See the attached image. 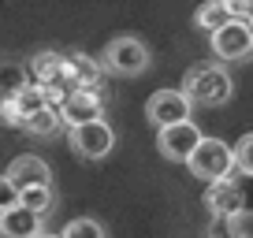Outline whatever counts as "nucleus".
<instances>
[{
    "instance_id": "5",
    "label": "nucleus",
    "mask_w": 253,
    "mask_h": 238,
    "mask_svg": "<svg viewBox=\"0 0 253 238\" xmlns=\"http://www.w3.org/2000/svg\"><path fill=\"white\" fill-rule=\"evenodd\" d=\"M145 116L153 127H175V123H190V101L182 97V89H157L145 101Z\"/></svg>"
},
{
    "instance_id": "12",
    "label": "nucleus",
    "mask_w": 253,
    "mask_h": 238,
    "mask_svg": "<svg viewBox=\"0 0 253 238\" xmlns=\"http://www.w3.org/2000/svg\"><path fill=\"white\" fill-rule=\"evenodd\" d=\"M0 235L4 238H38L41 235V216H34L30 208L15 205L8 212H0Z\"/></svg>"
},
{
    "instance_id": "22",
    "label": "nucleus",
    "mask_w": 253,
    "mask_h": 238,
    "mask_svg": "<svg viewBox=\"0 0 253 238\" xmlns=\"http://www.w3.org/2000/svg\"><path fill=\"white\" fill-rule=\"evenodd\" d=\"M212 238H246L238 231V220H216L212 216Z\"/></svg>"
},
{
    "instance_id": "19",
    "label": "nucleus",
    "mask_w": 253,
    "mask_h": 238,
    "mask_svg": "<svg viewBox=\"0 0 253 238\" xmlns=\"http://www.w3.org/2000/svg\"><path fill=\"white\" fill-rule=\"evenodd\" d=\"M231 183H235V194H238V205H242V216H253V175H227Z\"/></svg>"
},
{
    "instance_id": "21",
    "label": "nucleus",
    "mask_w": 253,
    "mask_h": 238,
    "mask_svg": "<svg viewBox=\"0 0 253 238\" xmlns=\"http://www.w3.org/2000/svg\"><path fill=\"white\" fill-rule=\"evenodd\" d=\"M15 205H19V190L8 183V175H0V212H8Z\"/></svg>"
},
{
    "instance_id": "17",
    "label": "nucleus",
    "mask_w": 253,
    "mask_h": 238,
    "mask_svg": "<svg viewBox=\"0 0 253 238\" xmlns=\"http://www.w3.org/2000/svg\"><path fill=\"white\" fill-rule=\"evenodd\" d=\"M60 238H104V227L97 220H89V216H79V220H71L63 227Z\"/></svg>"
},
{
    "instance_id": "2",
    "label": "nucleus",
    "mask_w": 253,
    "mask_h": 238,
    "mask_svg": "<svg viewBox=\"0 0 253 238\" xmlns=\"http://www.w3.org/2000/svg\"><path fill=\"white\" fill-rule=\"evenodd\" d=\"M97 60H101V67L108 75H116V79H138V75H145L153 56H149V48H145V41H138V38H112Z\"/></svg>"
},
{
    "instance_id": "3",
    "label": "nucleus",
    "mask_w": 253,
    "mask_h": 238,
    "mask_svg": "<svg viewBox=\"0 0 253 238\" xmlns=\"http://www.w3.org/2000/svg\"><path fill=\"white\" fill-rule=\"evenodd\" d=\"M190 175L194 179H205V183H220L235 171V157H231V145L220 142V138H201L198 149L190 153L186 160Z\"/></svg>"
},
{
    "instance_id": "9",
    "label": "nucleus",
    "mask_w": 253,
    "mask_h": 238,
    "mask_svg": "<svg viewBox=\"0 0 253 238\" xmlns=\"http://www.w3.org/2000/svg\"><path fill=\"white\" fill-rule=\"evenodd\" d=\"M56 112H60V123H67V127H82V123L104 119L101 93H67L60 104H56Z\"/></svg>"
},
{
    "instance_id": "24",
    "label": "nucleus",
    "mask_w": 253,
    "mask_h": 238,
    "mask_svg": "<svg viewBox=\"0 0 253 238\" xmlns=\"http://www.w3.org/2000/svg\"><path fill=\"white\" fill-rule=\"evenodd\" d=\"M250 30H253V19H250Z\"/></svg>"
},
{
    "instance_id": "18",
    "label": "nucleus",
    "mask_w": 253,
    "mask_h": 238,
    "mask_svg": "<svg viewBox=\"0 0 253 238\" xmlns=\"http://www.w3.org/2000/svg\"><path fill=\"white\" fill-rule=\"evenodd\" d=\"M231 157H235V171L253 175V134L238 138V145H231Z\"/></svg>"
},
{
    "instance_id": "7",
    "label": "nucleus",
    "mask_w": 253,
    "mask_h": 238,
    "mask_svg": "<svg viewBox=\"0 0 253 238\" xmlns=\"http://www.w3.org/2000/svg\"><path fill=\"white\" fill-rule=\"evenodd\" d=\"M67 89H71V93H101L104 89L101 60H93V56H86V52L67 56Z\"/></svg>"
},
{
    "instance_id": "6",
    "label": "nucleus",
    "mask_w": 253,
    "mask_h": 238,
    "mask_svg": "<svg viewBox=\"0 0 253 238\" xmlns=\"http://www.w3.org/2000/svg\"><path fill=\"white\" fill-rule=\"evenodd\" d=\"M201 138H205V134H201L194 123H175V127H160L157 130V149H160V157H164V160L186 164L190 153L198 149Z\"/></svg>"
},
{
    "instance_id": "16",
    "label": "nucleus",
    "mask_w": 253,
    "mask_h": 238,
    "mask_svg": "<svg viewBox=\"0 0 253 238\" xmlns=\"http://www.w3.org/2000/svg\"><path fill=\"white\" fill-rule=\"evenodd\" d=\"M30 86V75H26V64H4L0 67V89L4 97H15Z\"/></svg>"
},
{
    "instance_id": "1",
    "label": "nucleus",
    "mask_w": 253,
    "mask_h": 238,
    "mask_svg": "<svg viewBox=\"0 0 253 238\" xmlns=\"http://www.w3.org/2000/svg\"><path fill=\"white\" fill-rule=\"evenodd\" d=\"M231 93H235V82L220 64H198L182 79V97L190 101V108L194 104L198 108H220L231 101Z\"/></svg>"
},
{
    "instance_id": "4",
    "label": "nucleus",
    "mask_w": 253,
    "mask_h": 238,
    "mask_svg": "<svg viewBox=\"0 0 253 238\" xmlns=\"http://www.w3.org/2000/svg\"><path fill=\"white\" fill-rule=\"evenodd\" d=\"M71 149L75 157L82 160H104L112 153V145H116V134H112V127L104 123V119H97V123H82V127H71Z\"/></svg>"
},
{
    "instance_id": "10",
    "label": "nucleus",
    "mask_w": 253,
    "mask_h": 238,
    "mask_svg": "<svg viewBox=\"0 0 253 238\" xmlns=\"http://www.w3.org/2000/svg\"><path fill=\"white\" fill-rule=\"evenodd\" d=\"M8 183L15 186V190H26V186H52V167H48L41 157L26 153V157H15V160H11Z\"/></svg>"
},
{
    "instance_id": "23",
    "label": "nucleus",
    "mask_w": 253,
    "mask_h": 238,
    "mask_svg": "<svg viewBox=\"0 0 253 238\" xmlns=\"http://www.w3.org/2000/svg\"><path fill=\"white\" fill-rule=\"evenodd\" d=\"M38 238H60V235H45V231H41V235H38Z\"/></svg>"
},
{
    "instance_id": "14",
    "label": "nucleus",
    "mask_w": 253,
    "mask_h": 238,
    "mask_svg": "<svg viewBox=\"0 0 253 238\" xmlns=\"http://www.w3.org/2000/svg\"><path fill=\"white\" fill-rule=\"evenodd\" d=\"M227 23H231V19H227V11H223L220 0H205V4L194 11V26L205 30V34H216L220 26H227Z\"/></svg>"
},
{
    "instance_id": "8",
    "label": "nucleus",
    "mask_w": 253,
    "mask_h": 238,
    "mask_svg": "<svg viewBox=\"0 0 253 238\" xmlns=\"http://www.w3.org/2000/svg\"><path fill=\"white\" fill-rule=\"evenodd\" d=\"M209 38H212V52L220 56V60H246V56L253 52L250 23H235V19H231L227 26H220V30L209 34Z\"/></svg>"
},
{
    "instance_id": "20",
    "label": "nucleus",
    "mask_w": 253,
    "mask_h": 238,
    "mask_svg": "<svg viewBox=\"0 0 253 238\" xmlns=\"http://www.w3.org/2000/svg\"><path fill=\"white\" fill-rule=\"evenodd\" d=\"M223 11H227V19H235V23H250L253 19V0H220Z\"/></svg>"
},
{
    "instance_id": "13",
    "label": "nucleus",
    "mask_w": 253,
    "mask_h": 238,
    "mask_svg": "<svg viewBox=\"0 0 253 238\" xmlns=\"http://www.w3.org/2000/svg\"><path fill=\"white\" fill-rule=\"evenodd\" d=\"M23 130H26V134H34V138H52L56 130H60V112H56L52 104H41L38 112L26 116Z\"/></svg>"
},
{
    "instance_id": "15",
    "label": "nucleus",
    "mask_w": 253,
    "mask_h": 238,
    "mask_svg": "<svg viewBox=\"0 0 253 238\" xmlns=\"http://www.w3.org/2000/svg\"><path fill=\"white\" fill-rule=\"evenodd\" d=\"M52 201H56L52 186H26V190H19V205H23V208H30L34 216H48Z\"/></svg>"
},
{
    "instance_id": "11",
    "label": "nucleus",
    "mask_w": 253,
    "mask_h": 238,
    "mask_svg": "<svg viewBox=\"0 0 253 238\" xmlns=\"http://www.w3.org/2000/svg\"><path fill=\"white\" fill-rule=\"evenodd\" d=\"M205 205L216 220H238L242 216V205H238V194L231 179H220V183H209L205 190Z\"/></svg>"
}]
</instances>
